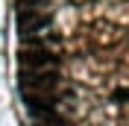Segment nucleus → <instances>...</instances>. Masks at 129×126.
<instances>
[{
  "label": "nucleus",
  "mask_w": 129,
  "mask_h": 126,
  "mask_svg": "<svg viewBox=\"0 0 129 126\" xmlns=\"http://www.w3.org/2000/svg\"><path fill=\"white\" fill-rule=\"evenodd\" d=\"M18 79H21V91H29V88L47 91L59 85V71L56 68H21Z\"/></svg>",
  "instance_id": "f257e3e1"
},
{
  "label": "nucleus",
  "mask_w": 129,
  "mask_h": 126,
  "mask_svg": "<svg viewBox=\"0 0 129 126\" xmlns=\"http://www.w3.org/2000/svg\"><path fill=\"white\" fill-rule=\"evenodd\" d=\"M18 62L21 68H59V56H53L44 47H21Z\"/></svg>",
  "instance_id": "f03ea898"
},
{
  "label": "nucleus",
  "mask_w": 129,
  "mask_h": 126,
  "mask_svg": "<svg viewBox=\"0 0 129 126\" xmlns=\"http://www.w3.org/2000/svg\"><path fill=\"white\" fill-rule=\"evenodd\" d=\"M44 24H47V18L41 15V12H35V9H18L15 26H18V32H21V38L35 35L38 29H44Z\"/></svg>",
  "instance_id": "7ed1b4c3"
},
{
  "label": "nucleus",
  "mask_w": 129,
  "mask_h": 126,
  "mask_svg": "<svg viewBox=\"0 0 129 126\" xmlns=\"http://www.w3.org/2000/svg\"><path fill=\"white\" fill-rule=\"evenodd\" d=\"M24 103L29 106V111L35 114V111H44V109H53L56 106V97L47 94V91H38V88H29V91H24Z\"/></svg>",
  "instance_id": "20e7f679"
},
{
  "label": "nucleus",
  "mask_w": 129,
  "mask_h": 126,
  "mask_svg": "<svg viewBox=\"0 0 129 126\" xmlns=\"http://www.w3.org/2000/svg\"><path fill=\"white\" fill-rule=\"evenodd\" d=\"M44 0H18V9H38Z\"/></svg>",
  "instance_id": "39448f33"
}]
</instances>
